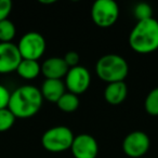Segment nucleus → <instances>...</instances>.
<instances>
[{
  "label": "nucleus",
  "instance_id": "f257e3e1",
  "mask_svg": "<svg viewBox=\"0 0 158 158\" xmlns=\"http://www.w3.org/2000/svg\"><path fill=\"white\" fill-rule=\"evenodd\" d=\"M44 98L40 89L31 85H24L11 93L9 108L16 118H31L40 110Z\"/></svg>",
  "mask_w": 158,
  "mask_h": 158
},
{
  "label": "nucleus",
  "instance_id": "7ed1b4c3",
  "mask_svg": "<svg viewBox=\"0 0 158 158\" xmlns=\"http://www.w3.org/2000/svg\"><path fill=\"white\" fill-rule=\"evenodd\" d=\"M95 72L102 81L107 84L125 81L129 73V65L121 55L108 53L98 60Z\"/></svg>",
  "mask_w": 158,
  "mask_h": 158
},
{
  "label": "nucleus",
  "instance_id": "ddd939ff",
  "mask_svg": "<svg viewBox=\"0 0 158 158\" xmlns=\"http://www.w3.org/2000/svg\"><path fill=\"white\" fill-rule=\"evenodd\" d=\"M128 87L125 81L107 84L104 90V99L110 105H119L126 100Z\"/></svg>",
  "mask_w": 158,
  "mask_h": 158
},
{
  "label": "nucleus",
  "instance_id": "9b49d317",
  "mask_svg": "<svg viewBox=\"0 0 158 158\" xmlns=\"http://www.w3.org/2000/svg\"><path fill=\"white\" fill-rule=\"evenodd\" d=\"M68 69V65L64 61L63 57L53 56L44 60L41 64V74L46 77V79H61L66 76Z\"/></svg>",
  "mask_w": 158,
  "mask_h": 158
},
{
  "label": "nucleus",
  "instance_id": "20e7f679",
  "mask_svg": "<svg viewBox=\"0 0 158 158\" xmlns=\"http://www.w3.org/2000/svg\"><path fill=\"white\" fill-rule=\"evenodd\" d=\"M74 133L68 127L56 126L48 129L41 136V144L46 151L61 153L70 149L74 141Z\"/></svg>",
  "mask_w": 158,
  "mask_h": 158
},
{
  "label": "nucleus",
  "instance_id": "6e6552de",
  "mask_svg": "<svg viewBox=\"0 0 158 158\" xmlns=\"http://www.w3.org/2000/svg\"><path fill=\"white\" fill-rule=\"evenodd\" d=\"M65 87L68 92L76 95L86 92L91 84L90 72L85 66L78 65L68 69L65 76Z\"/></svg>",
  "mask_w": 158,
  "mask_h": 158
},
{
  "label": "nucleus",
  "instance_id": "1a4fd4ad",
  "mask_svg": "<svg viewBox=\"0 0 158 158\" xmlns=\"http://www.w3.org/2000/svg\"><path fill=\"white\" fill-rule=\"evenodd\" d=\"M22 60L18 44L13 42H0V74L16 72Z\"/></svg>",
  "mask_w": 158,
  "mask_h": 158
},
{
  "label": "nucleus",
  "instance_id": "4468645a",
  "mask_svg": "<svg viewBox=\"0 0 158 158\" xmlns=\"http://www.w3.org/2000/svg\"><path fill=\"white\" fill-rule=\"evenodd\" d=\"M16 73L19 76H21L23 79L26 80H33L36 77L39 76L41 73V65L38 63V61L33 60H22L19 65Z\"/></svg>",
  "mask_w": 158,
  "mask_h": 158
},
{
  "label": "nucleus",
  "instance_id": "f03ea898",
  "mask_svg": "<svg viewBox=\"0 0 158 158\" xmlns=\"http://www.w3.org/2000/svg\"><path fill=\"white\" fill-rule=\"evenodd\" d=\"M129 46L140 54H148L158 50V21L151 18L136 22L130 31Z\"/></svg>",
  "mask_w": 158,
  "mask_h": 158
},
{
  "label": "nucleus",
  "instance_id": "aec40b11",
  "mask_svg": "<svg viewBox=\"0 0 158 158\" xmlns=\"http://www.w3.org/2000/svg\"><path fill=\"white\" fill-rule=\"evenodd\" d=\"M12 3L11 0H0V22L3 20H7L12 11Z\"/></svg>",
  "mask_w": 158,
  "mask_h": 158
},
{
  "label": "nucleus",
  "instance_id": "f8f14e48",
  "mask_svg": "<svg viewBox=\"0 0 158 158\" xmlns=\"http://www.w3.org/2000/svg\"><path fill=\"white\" fill-rule=\"evenodd\" d=\"M40 92L47 101L56 103L66 92V87L61 79H46L41 85Z\"/></svg>",
  "mask_w": 158,
  "mask_h": 158
},
{
  "label": "nucleus",
  "instance_id": "2eb2a0df",
  "mask_svg": "<svg viewBox=\"0 0 158 158\" xmlns=\"http://www.w3.org/2000/svg\"><path fill=\"white\" fill-rule=\"evenodd\" d=\"M79 104H80V101H79L78 95L70 92H65L61 97V99L56 102L57 107L65 113L75 112L79 107Z\"/></svg>",
  "mask_w": 158,
  "mask_h": 158
},
{
  "label": "nucleus",
  "instance_id": "423d86ee",
  "mask_svg": "<svg viewBox=\"0 0 158 158\" xmlns=\"http://www.w3.org/2000/svg\"><path fill=\"white\" fill-rule=\"evenodd\" d=\"M18 48L23 60L38 61L46 51V39L37 31H28L21 37Z\"/></svg>",
  "mask_w": 158,
  "mask_h": 158
},
{
  "label": "nucleus",
  "instance_id": "412c9836",
  "mask_svg": "<svg viewBox=\"0 0 158 158\" xmlns=\"http://www.w3.org/2000/svg\"><path fill=\"white\" fill-rule=\"evenodd\" d=\"M10 97H11V93L8 90V88H6L3 85H0V110L8 108Z\"/></svg>",
  "mask_w": 158,
  "mask_h": 158
},
{
  "label": "nucleus",
  "instance_id": "0eeeda50",
  "mask_svg": "<svg viewBox=\"0 0 158 158\" xmlns=\"http://www.w3.org/2000/svg\"><path fill=\"white\" fill-rule=\"evenodd\" d=\"M149 146V136L140 130L130 132L123 141V151L130 158H143L148 152Z\"/></svg>",
  "mask_w": 158,
  "mask_h": 158
},
{
  "label": "nucleus",
  "instance_id": "5701e85b",
  "mask_svg": "<svg viewBox=\"0 0 158 158\" xmlns=\"http://www.w3.org/2000/svg\"><path fill=\"white\" fill-rule=\"evenodd\" d=\"M41 3H44V5H48V3H53L54 1L53 0H50V1H40Z\"/></svg>",
  "mask_w": 158,
  "mask_h": 158
},
{
  "label": "nucleus",
  "instance_id": "dca6fc26",
  "mask_svg": "<svg viewBox=\"0 0 158 158\" xmlns=\"http://www.w3.org/2000/svg\"><path fill=\"white\" fill-rule=\"evenodd\" d=\"M16 35L15 25L9 19L0 22V42H12Z\"/></svg>",
  "mask_w": 158,
  "mask_h": 158
},
{
  "label": "nucleus",
  "instance_id": "f3484780",
  "mask_svg": "<svg viewBox=\"0 0 158 158\" xmlns=\"http://www.w3.org/2000/svg\"><path fill=\"white\" fill-rule=\"evenodd\" d=\"M144 108L152 116H158V87L146 95L144 101Z\"/></svg>",
  "mask_w": 158,
  "mask_h": 158
},
{
  "label": "nucleus",
  "instance_id": "6ab92c4d",
  "mask_svg": "<svg viewBox=\"0 0 158 158\" xmlns=\"http://www.w3.org/2000/svg\"><path fill=\"white\" fill-rule=\"evenodd\" d=\"M133 13L135 19L139 21H144L147 20V19L153 18V10H152V7L148 5V3L145 2H140L134 7Z\"/></svg>",
  "mask_w": 158,
  "mask_h": 158
},
{
  "label": "nucleus",
  "instance_id": "39448f33",
  "mask_svg": "<svg viewBox=\"0 0 158 158\" xmlns=\"http://www.w3.org/2000/svg\"><path fill=\"white\" fill-rule=\"evenodd\" d=\"M119 7L114 0H97L91 8V19L97 26L108 28L117 22Z\"/></svg>",
  "mask_w": 158,
  "mask_h": 158
},
{
  "label": "nucleus",
  "instance_id": "9d476101",
  "mask_svg": "<svg viewBox=\"0 0 158 158\" xmlns=\"http://www.w3.org/2000/svg\"><path fill=\"white\" fill-rule=\"evenodd\" d=\"M70 151L75 158H97L99 144L92 135L81 133L74 138Z\"/></svg>",
  "mask_w": 158,
  "mask_h": 158
},
{
  "label": "nucleus",
  "instance_id": "a211bd4d",
  "mask_svg": "<svg viewBox=\"0 0 158 158\" xmlns=\"http://www.w3.org/2000/svg\"><path fill=\"white\" fill-rule=\"evenodd\" d=\"M16 117L9 108L0 110V132H6L13 127Z\"/></svg>",
  "mask_w": 158,
  "mask_h": 158
},
{
  "label": "nucleus",
  "instance_id": "4be33fe9",
  "mask_svg": "<svg viewBox=\"0 0 158 158\" xmlns=\"http://www.w3.org/2000/svg\"><path fill=\"white\" fill-rule=\"evenodd\" d=\"M63 59H64V61L66 62V64L68 65V67L72 68V67H75V66L79 65L80 56H79V54L76 51H69V52L66 53Z\"/></svg>",
  "mask_w": 158,
  "mask_h": 158
},
{
  "label": "nucleus",
  "instance_id": "b1692460",
  "mask_svg": "<svg viewBox=\"0 0 158 158\" xmlns=\"http://www.w3.org/2000/svg\"><path fill=\"white\" fill-rule=\"evenodd\" d=\"M143 158H145V157H143Z\"/></svg>",
  "mask_w": 158,
  "mask_h": 158
}]
</instances>
